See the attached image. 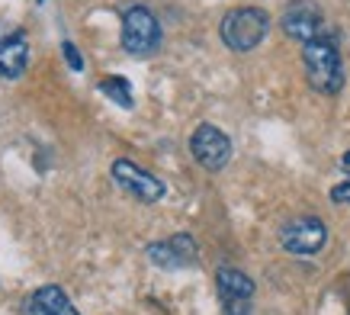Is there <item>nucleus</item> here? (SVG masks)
Here are the masks:
<instances>
[{
	"instance_id": "f257e3e1",
	"label": "nucleus",
	"mask_w": 350,
	"mask_h": 315,
	"mask_svg": "<svg viewBox=\"0 0 350 315\" xmlns=\"http://www.w3.org/2000/svg\"><path fill=\"white\" fill-rule=\"evenodd\" d=\"M302 68H306L312 90H319L325 97L340 94V87H344V62H340V49L334 42V36H319V39L302 45Z\"/></svg>"
},
{
	"instance_id": "f03ea898",
	"label": "nucleus",
	"mask_w": 350,
	"mask_h": 315,
	"mask_svg": "<svg viewBox=\"0 0 350 315\" xmlns=\"http://www.w3.org/2000/svg\"><path fill=\"white\" fill-rule=\"evenodd\" d=\"M270 32V16L260 7H234L219 23V36L232 52H254Z\"/></svg>"
},
{
	"instance_id": "7ed1b4c3",
	"label": "nucleus",
	"mask_w": 350,
	"mask_h": 315,
	"mask_svg": "<svg viewBox=\"0 0 350 315\" xmlns=\"http://www.w3.org/2000/svg\"><path fill=\"white\" fill-rule=\"evenodd\" d=\"M161 45V23L158 16L145 7V3H132L126 13H122V49L129 55H145L158 52Z\"/></svg>"
},
{
	"instance_id": "20e7f679",
	"label": "nucleus",
	"mask_w": 350,
	"mask_h": 315,
	"mask_svg": "<svg viewBox=\"0 0 350 315\" xmlns=\"http://www.w3.org/2000/svg\"><path fill=\"white\" fill-rule=\"evenodd\" d=\"M109 174L116 180V187L126 190L129 197L138 203H161L164 193H167V184H164V180L154 177L151 171H145L142 164H135V161H129V158H116Z\"/></svg>"
},
{
	"instance_id": "39448f33",
	"label": "nucleus",
	"mask_w": 350,
	"mask_h": 315,
	"mask_svg": "<svg viewBox=\"0 0 350 315\" xmlns=\"http://www.w3.org/2000/svg\"><path fill=\"white\" fill-rule=\"evenodd\" d=\"M328 242V225L319 216H296L280 229V244L283 251L308 257V254H319Z\"/></svg>"
},
{
	"instance_id": "423d86ee",
	"label": "nucleus",
	"mask_w": 350,
	"mask_h": 315,
	"mask_svg": "<svg viewBox=\"0 0 350 315\" xmlns=\"http://www.w3.org/2000/svg\"><path fill=\"white\" fill-rule=\"evenodd\" d=\"M215 290L222 315H251V299H254V280L238 267H219L215 270Z\"/></svg>"
},
{
	"instance_id": "0eeeda50",
	"label": "nucleus",
	"mask_w": 350,
	"mask_h": 315,
	"mask_svg": "<svg viewBox=\"0 0 350 315\" xmlns=\"http://www.w3.org/2000/svg\"><path fill=\"white\" fill-rule=\"evenodd\" d=\"M190 151L193 158L200 161V168L206 171H222L228 161H232V142H228V136H225L219 126H213V123H202V126L193 129L190 136Z\"/></svg>"
},
{
	"instance_id": "6e6552de",
	"label": "nucleus",
	"mask_w": 350,
	"mask_h": 315,
	"mask_svg": "<svg viewBox=\"0 0 350 315\" xmlns=\"http://www.w3.org/2000/svg\"><path fill=\"white\" fill-rule=\"evenodd\" d=\"M200 257V248H196V238L193 235H170L164 242H151L148 244V261L161 270H183V267H193Z\"/></svg>"
},
{
	"instance_id": "1a4fd4ad",
	"label": "nucleus",
	"mask_w": 350,
	"mask_h": 315,
	"mask_svg": "<svg viewBox=\"0 0 350 315\" xmlns=\"http://www.w3.org/2000/svg\"><path fill=\"white\" fill-rule=\"evenodd\" d=\"M321 29H325V16H321V10L312 0H296V3H289L286 13H283V32L302 45L312 42V39H319V36H325Z\"/></svg>"
},
{
	"instance_id": "9d476101",
	"label": "nucleus",
	"mask_w": 350,
	"mask_h": 315,
	"mask_svg": "<svg viewBox=\"0 0 350 315\" xmlns=\"http://www.w3.org/2000/svg\"><path fill=\"white\" fill-rule=\"evenodd\" d=\"M26 68H29V42H26L23 32H16L7 45H0V77H3V81H13V77H20Z\"/></svg>"
},
{
	"instance_id": "9b49d317",
	"label": "nucleus",
	"mask_w": 350,
	"mask_h": 315,
	"mask_svg": "<svg viewBox=\"0 0 350 315\" xmlns=\"http://www.w3.org/2000/svg\"><path fill=\"white\" fill-rule=\"evenodd\" d=\"M32 299H36V305H39L45 315H81V309L71 303V296L55 284L39 286V290L32 293Z\"/></svg>"
},
{
	"instance_id": "f8f14e48",
	"label": "nucleus",
	"mask_w": 350,
	"mask_h": 315,
	"mask_svg": "<svg viewBox=\"0 0 350 315\" xmlns=\"http://www.w3.org/2000/svg\"><path fill=\"white\" fill-rule=\"evenodd\" d=\"M96 87H100V94L107 97V100H113V103L122 106V110H132V103H135V100H132V84H129L126 77H116V74H113V77H103Z\"/></svg>"
},
{
	"instance_id": "ddd939ff",
	"label": "nucleus",
	"mask_w": 350,
	"mask_h": 315,
	"mask_svg": "<svg viewBox=\"0 0 350 315\" xmlns=\"http://www.w3.org/2000/svg\"><path fill=\"white\" fill-rule=\"evenodd\" d=\"M340 168H344V177H347V180L331 190V200L340 203V206H350V151L340 158Z\"/></svg>"
},
{
	"instance_id": "4468645a",
	"label": "nucleus",
	"mask_w": 350,
	"mask_h": 315,
	"mask_svg": "<svg viewBox=\"0 0 350 315\" xmlns=\"http://www.w3.org/2000/svg\"><path fill=\"white\" fill-rule=\"evenodd\" d=\"M62 58L68 62V68H71V71H84V55L77 52V45L71 42V39H64V42H62Z\"/></svg>"
},
{
	"instance_id": "2eb2a0df",
	"label": "nucleus",
	"mask_w": 350,
	"mask_h": 315,
	"mask_svg": "<svg viewBox=\"0 0 350 315\" xmlns=\"http://www.w3.org/2000/svg\"><path fill=\"white\" fill-rule=\"evenodd\" d=\"M16 32H20V29H16L13 23H3V20H0V45H7L13 36H16Z\"/></svg>"
},
{
	"instance_id": "dca6fc26",
	"label": "nucleus",
	"mask_w": 350,
	"mask_h": 315,
	"mask_svg": "<svg viewBox=\"0 0 350 315\" xmlns=\"http://www.w3.org/2000/svg\"><path fill=\"white\" fill-rule=\"evenodd\" d=\"M26 315H45L42 309L36 305V299H32V296H29V299H26Z\"/></svg>"
}]
</instances>
